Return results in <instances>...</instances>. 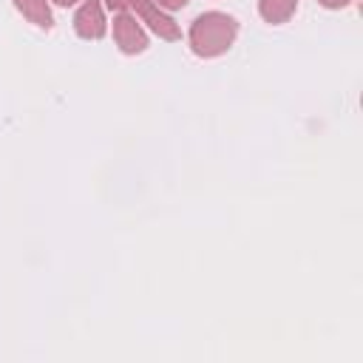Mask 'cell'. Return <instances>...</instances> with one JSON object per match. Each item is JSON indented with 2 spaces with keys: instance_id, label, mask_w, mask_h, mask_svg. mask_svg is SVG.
<instances>
[{
  "instance_id": "cell-5",
  "label": "cell",
  "mask_w": 363,
  "mask_h": 363,
  "mask_svg": "<svg viewBox=\"0 0 363 363\" xmlns=\"http://www.w3.org/2000/svg\"><path fill=\"white\" fill-rule=\"evenodd\" d=\"M14 6H17V11H20L28 23H34V26H40V28H51V26H54L48 0H14Z\"/></svg>"
},
{
  "instance_id": "cell-4",
  "label": "cell",
  "mask_w": 363,
  "mask_h": 363,
  "mask_svg": "<svg viewBox=\"0 0 363 363\" xmlns=\"http://www.w3.org/2000/svg\"><path fill=\"white\" fill-rule=\"evenodd\" d=\"M74 31L82 40H99V37H105V14H102L99 0H85L79 6V11L74 14Z\"/></svg>"
},
{
  "instance_id": "cell-7",
  "label": "cell",
  "mask_w": 363,
  "mask_h": 363,
  "mask_svg": "<svg viewBox=\"0 0 363 363\" xmlns=\"http://www.w3.org/2000/svg\"><path fill=\"white\" fill-rule=\"evenodd\" d=\"M159 9H167V11H173V9H184L190 0H153Z\"/></svg>"
},
{
  "instance_id": "cell-9",
  "label": "cell",
  "mask_w": 363,
  "mask_h": 363,
  "mask_svg": "<svg viewBox=\"0 0 363 363\" xmlns=\"http://www.w3.org/2000/svg\"><path fill=\"white\" fill-rule=\"evenodd\" d=\"M320 6H326V9H346L352 0H318Z\"/></svg>"
},
{
  "instance_id": "cell-3",
  "label": "cell",
  "mask_w": 363,
  "mask_h": 363,
  "mask_svg": "<svg viewBox=\"0 0 363 363\" xmlns=\"http://www.w3.org/2000/svg\"><path fill=\"white\" fill-rule=\"evenodd\" d=\"M133 11H136V17H139L142 23H147V26L153 28V34H159L162 40H179V37H182V31H179V26L173 23V17H167L153 0H139V3L133 6Z\"/></svg>"
},
{
  "instance_id": "cell-10",
  "label": "cell",
  "mask_w": 363,
  "mask_h": 363,
  "mask_svg": "<svg viewBox=\"0 0 363 363\" xmlns=\"http://www.w3.org/2000/svg\"><path fill=\"white\" fill-rule=\"evenodd\" d=\"M57 6H74V3H79V0H54Z\"/></svg>"
},
{
  "instance_id": "cell-1",
  "label": "cell",
  "mask_w": 363,
  "mask_h": 363,
  "mask_svg": "<svg viewBox=\"0 0 363 363\" xmlns=\"http://www.w3.org/2000/svg\"><path fill=\"white\" fill-rule=\"evenodd\" d=\"M235 34H238V23L230 14L207 11L199 14L190 26V48L199 57H218L235 43Z\"/></svg>"
},
{
  "instance_id": "cell-2",
  "label": "cell",
  "mask_w": 363,
  "mask_h": 363,
  "mask_svg": "<svg viewBox=\"0 0 363 363\" xmlns=\"http://www.w3.org/2000/svg\"><path fill=\"white\" fill-rule=\"evenodd\" d=\"M113 40L125 54H142L147 48V34L136 23V17L128 11H119L113 17Z\"/></svg>"
},
{
  "instance_id": "cell-6",
  "label": "cell",
  "mask_w": 363,
  "mask_h": 363,
  "mask_svg": "<svg viewBox=\"0 0 363 363\" xmlns=\"http://www.w3.org/2000/svg\"><path fill=\"white\" fill-rule=\"evenodd\" d=\"M298 9V0H258V11L267 23L278 26V23H286Z\"/></svg>"
},
{
  "instance_id": "cell-8",
  "label": "cell",
  "mask_w": 363,
  "mask_h": 363,
  "mask_svg": "<svg viewBox=\"0 0 363 363\" xmlns=\"http://www.w3.org/2000/svg\"><path fill=\"white\" fill-rule=\"evenodd\" d=\"M111 9H116V11H128V9H133L139 0H105Z\"/></svg>"
}]
</instances>
